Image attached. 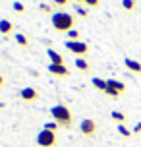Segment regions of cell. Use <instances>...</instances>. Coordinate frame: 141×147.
Returning <instances> with one entry per match:
<instances>
[{
	"label": "cell",
	"instance_id": "cell-1",
	"mask_svg": "<svg viewBox=\"0 0 141 147\" xmlns=\"http://www.w3.org/2000/svg\"><path fill=\"white\" fill-rule=\"evenodd\" d=\"M50 22H52V27L60 33L64 31H72L75 25V16L68 14V12H54L50 16Z\"/></svg>",
	"mask_w": 141,
	"mask_h": 147
},
{
	"label": "cell",
	"instance_id": "cell-2",
	"mask_svg": "<svg viewBox=\"0 0 141 147\" xmlns=\"http://www.w3.org/2000/svg\"><path fill=\"white\" fill-rule=\"evenodd\" d=\"M50 114L54 118V122L62 128H70L74 124V116H72V110L68 109L66 105H54L50 109Z\"/></svg>",
	"mask_w": 141,
	"mask_h": 147
},
{
	"label": "cell",
	"instance_id": "cell-3",
	"mask_svg": "<svg viewBox=\"0 0 141 147\" xmlns=\"http://www.w3.org/2000/svg\"><path fill=\"white\" fill-rule=\"evenodd\" d=\"M37 145L39 147H54L56 145V141H58V138H56V132H50V130H41V132L37 134Z\"/></svg>",
	"mask_w": 141,
	"mask_h": 147
},
{
	"label": "cell",
	"instance_id": "cell-4",
	"mask_svg": "<svg viewBox=\"0 0 141 147\" xmlns=\"http://www.w3.org/2000/svg\"><path fill=\"white\" fill-rule=\"evenodd\" d=\"M64 47H66L70 52L77 54V56H83V54H87V52H89V45L83 43V41H66Z\"/></svg>",
	"mask_w": 141,
	"mask_h": 147
},
{
	"label": "cell",
	"instance_id": "cell-5",
	"mask_svg": "<svg viewBox=\"0 0 141 147\" xmlns=\"http://www.w3.org/2000/svg\"><path fill=\"white\" fill-rule=\"evenodd\" d=\"M79 132L85 136V138H93L97 134V122L93 118H83L79 122Z\"/></svg>",
	"mask_w": 141,
	"mask_h": 147
},
{
	"label": "cell",
	"instance_id": "cell-6",
	"mask_svg": "<svg viewBox=\"0 0 141 147\" xmlns=\"http://www.w3.org/2000/svg\"><path fill=\"white\" fill-rule=\"evenodd\" d=\"M19 99L21 101H27V103H31V101H37L39 99V91L35 87H23V89H19Z\"/></svg>",
	"mask_w": 141,
	"mask_h": 147
},
{
	"label": "cell",
	"instance_id": "cell-7",
	"mask_svg": "<svg viewBox=\"0 0 141 147\" xmlns=\"http://www.w3.org/2000/svg\"><path fill=\"white\" fill-rule=\"evenodd\" d=\"M48 74L58 76V78H66V76H70V70L64 64H48Z\"/></svg>",
	"mask_w": 141,
	"mask_h": 147
},
{
	"label": "cell",
	"instance_id": "cell-8",
	"mask_svg": "<svg viewBox=\"0 0 141 147\" xmlns=\"http://www.w3.org/2000/svg\"><path fill=\"white\" fill-rule=\"evenodd\" d=\"M124 64H126V68L132 74H137V76L141 74V62H137L134 58H124Z\"/></svg>",
	"mask_w": 141,
	"mask_h": 147
},
{
	"label": "cell",
	"instance_id": "cell-9",
	"mask_svg": "<svg viewBox=\"0 0 141 147\" xmlns=\"http://www.w3.org/2000/svg\"><path fill=\"white\" fill-rule=\"evenodd\" d=\"M74 64H75V68H77L79 72H83V74H89V72H91V64H89V60L81 58V56H77Z\"/></svg>",
	"mask_w": 141,
	"mask_h": 147
},
{
	"label": "cell",
	"instance_id": "cell-10",
	"mask_svg": "<svg viewBox=\"0 0 141 147\" xmlns=\"http://www.w3.org/2000/svg\"><path fill=\"white\" fill-rule=\"evenodd\" d=\"M46 56L50 58V64H64V56L54 49H46Z\"/></svg>",
	"mask_w": 141,
	"mask_h": 147
},
{
	"label": "cell",
	"instance_id": "cell-11",
	"mask_svg": "<svg viewBox=\"0 0 141 147\" xmlns=\"http://www.w3.org/2000/svg\"><path fill=\"white\" fill-rule=\"evenodd\" d=\"M12 31H14V23L8 22V20H0V33L4 37L12 35Z\"/></svg>",
	"mask_w": 141,
	"mask_h": 147
},
{
	"label": "cell",
	"instance_id": "cell-12",
	"mask_svg": "<svg viewBox=\"0 0 141 147\" xmlns=\"http://www.w3.org/2000/svg\"><path fill=\"white\" fill-rule=\"evenodd\" d=\"M91 83H93V87L99 89V91H106V87H108V83H106V80H103V78H93L91 80Z\"/></svg>",
	"mask_w": 141,
	"mask_h": 147
},
{
	"label": "cell",
	"instance_id": "cell-13",
	"mask_svg": "<svg viewBox=\"0 0 141 147\" xmlns=\"http://www.w3.org/2000/svg\"><path fill=\"white\" fill-rule=\"evenodd\" d=\"M106 83H108V87L116 89V91H120V93H124V91H126V85H124L122 81H118V80H106Z\"/></svg>",
	"mask_w": 141,
	"mask_h": 147
},
{
	"label": "cell",
	"instance_id": "cell-14",
	"mask_svg": "<svg viewBox=\"0 0 141 147\" xmlns=\"http://www.w3.org/2000/svg\"><path fill=\"white\" fill-rule=\"evenodd\" d=\"M110 116H112V120H116L118 124H124V122H126V114H124V112H120V110H112Z\"/></svg>",
	"mask_w": 141,
	"mask_h": 147
},
{
	"label": "cell",
	"instance_id": "cell-15",
	"mask_svg": "<svg viewBox=\"0 0 141 147\" xmlns=\"http://www.w3.org/2000/svg\"><path fill=\"white\" fill-rule=\"evenodd\" d=\"M122 8L126 12H135V0H122Z\"/></svg>",
	"mask_w": 141,
	"mask_h": 147
},
{
	"label": "cell",
	"instance_id": "cell-16",
	"mask_svg": "<svg viewBox=\"0 0 141 147\" xmlns=\"http://www.w3.org/2000/svg\"><path fill=\"white\" fill-rule=\"evenodd\" d=\"M15 41H17V45H21V47H29V39L23 35V33H15Z\"/></svg>",
	"mask_w": 141,
	"mask_h": 147
},
{
	"label": "cell",
	"instance_id": "cell-17",
	"mask_svg": "<svg viewBox=\"0 0 141 147\" xmlns=\"http://www.w3.org/2000/svg\"><path fill=\"white\" fill-rule=\"evenodd\" d=\"M104 95L110 97V99H120V97H122V93H120V91H116V89H112V87H106Z\"/></svg>",
	"mask_w": 141,
	"mask_h": 147
},
{
	"label": "cell",
	"instance_id": "cell-18",
	"mask_svg": "<svg viewBox=\"0 0 141 147\" xmlns=\"http://www.w3.org/2000/svg\"><path fill=\"white\" fill-rule=\"evenodd\" d=\"M118 132H120V136H124V138H130V136L134 134V132H130L124 124H118Z\"/></svg>",
	"mask_w": 141,
	"mask_h": 147
},
{
	"label": "cell",
	"instance_id": "cell-19",
	"mask_svg": "<svg viewBox=\"0 0 141 147\" xmlns=\"http://www.w3.org/2000/svg\"><path fill=\"white\" fill-rule=\"evenodd\" d=\"M12 8H14V12H17V14H23V12H25V6H23L21 2H14Z\"/></svg>",
	"mask_w": 141,
	"mask_h": 147
},
{
	"label": "cell",
	"instance_id": "cell-20",
	"mask_svg": "<svg viewBox=\"0 0 141 147\" xmlns=\"http://www.w3.org/2000/svg\"><path fill=\"white\" fill-rule=\"evenodd\" d=\"M68 37H70L68 41H79V33H77V31H75V29L68 31Z\"/></svg>",
	"mask_w": 141,
	"mask_h": 147
},
{
	"label": "cell",
	"instance_id": "cell-21",
	"mask_svg": "<svg viewBox=\"0 0 141 147\" xmlns=\"http://www.w3.org/2000/svg\"><path fill=\"white\" fill-rule=\"evenodd\" d=\"M58 128H60V126L56 124V122H46V124H45V130H50V132H56Z\"/></svg>",
	"mask_w": 141,
	"mask_h": 147
},
{
	"label": "cell",
	"instance_id": "cell-22",
	"mask_svg": "<svg viewBox=\"0 0 141 147\" xmlns=\"http://www.w3.org/2000/svg\"><path fill=\"white\" fill-rule=\"evenodd\" d=\"M39 10H41V12H45V14H50V12H52V6H50V4H41V6H39Z\"/></svg>",
	"mask_w": 141,
	"mask_h": 147
},
{
	"label": "cell",
	"instance_id": "cell-23",
	"mask_svg": "<svg viewBox=\"0 0 141 147\" xmlns=\"http://www.w3.org/2000/svg\"><path fill=\"white\" fill-rule=\"evenodd\" d=\"M52 4H54V6H60V8H64L66 4H70V0H52Z\"/></svg>",
	"mask_w": 141,
	"mask_h": 147
},
{
	"label": "cell",
	"instance_id": "cell-24",
	"mask_svg": "<svg viewBox=\"0 0 141 147\" xmlns=\"http://www.w3.org/2000/svg\"><path fill=\"white\" fill-rule=\"evenodd\" d=\"M85 4L91 8H99V4H101V0H85Z\"/></svg>",
	"mask_w": 141,
	"mask_h": 147
},
{
	"label": "cell",
	"instance_id": "cell-25",
	"mask_svg": "<svg viewBox=\"0 0 141 147\" xmlns=\"http://www.w3.org/2000/svg\"><path fill=\"white\" fill-rule=\"evenodd\" d=\"M75 12H77V16H81V18H85V16H87V10H85V8L75 6Z\"/></svg>",
	"mask_w": 141,
	"mask_h": 147
},
{
	"label": "cell",
	"instance_id": "cell-26",
	"mask_svg": "<svg viewBox=\"0 0 141 147\" xmlns=\"http://www.w3.org/2000/svg\"><path fill=\"white\" fill-rule=\"evenodd\" d=\"M134 134H141V122H137V124L134 126Z\"/></svg>",
	"mask_w": 141,
	"mask_h": 147
},
{
	"label": "cell",
	"instance_id": "cell-27",
	"mask_svg": "<svg viewBox=\"0 0 141 147\" xmlns=\"http://www.w3.org/2000/svg\"><path fill=\"white\" fill-rule=\"evenodd\" d=\"M2 85H4V78L0 76V87H2Z\"/></svg>",
	"mask_w": 141,
	"mask_h": 147
},
{
	"label": "cell",
	"instance_id": "cell-28",
	"mask_svg": "<svg viewBox=\"0 0 141 147\" xmlns=\"http://www.w3.org/2000/svg\"><path fill=\"white\" fill-rule=\"evenodd\" d=\"M74 2H85V0H74Z\"/></svg>",
	"mask_w": 141,
	"mask_h": 147
}]
</instances>
